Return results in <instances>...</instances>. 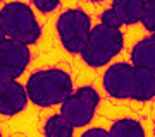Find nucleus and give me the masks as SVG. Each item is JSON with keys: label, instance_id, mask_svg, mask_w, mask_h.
<instances>
[{"label": "nucleus", "instance_id": "obj_9", "mask_svg": "<svg viewBox=\"0 0 155 137\" xmlns=\"http://www.w3.org/2000/svg\"><path fill=\"white\" fill-rule=\"evenodd\" d=\"M129 62L134 67L155 70V34H148L136 41L129 53Z\"/></svg>", "mask_w": 155, "mask_h": 137}, {"label": "nucleus", "instance_id": "obj_1", "mask_svg": "<svg viewBox=\"0 0 155 137\" xmlns=\"http://www.w3.org/2000/svg\"><path fill=\"white\" fill-rule=\"evenodd\" d=\"M24 86L28 91L29 101L40 108L62 104L74 93L72 77L64 69H57V67L40 69L33 72Z\"/></svg>", "mask_w": 155, "mask_h": 137}, {"label": "nucleus", "instance_id": "obj_16", "mask_svg": "<svg viewBox=\"0 0 155 137\" xmlns=\"http://www.w3.org/2000/svg\"><path fill=\"white\" fill-rule=\"evenodd\" d=\"M100 22L102 24H107V26H112V27H121L122 22L119 21L117 14L112 9H105V11L100 14Z\"/></svg>", "mask_w": 155, "mask_h": 137}, {"label": "nucleus", "instance_id": "obj_7", "mask_svg": "<svg viewBox=\"0 0 155 137\" xmlns=\"http://www.w3.org/2000/svg\"><path fill=\"white\" fill-rule=\"evenodd\" d=\"M31 60L29 45L11 38L0 41V79H17L24 74Z\"/></svg>", "mask_w": 155, "mask_h": 137}, {"label": "nucleus", "instance_id": "obj_3", "mask_svg": "<svg viewBox=\"0 0 155 137\" xmlns=\"http://www.w3.org/2000/svg\"><path fill=\"white\" fill-rule=\"evenodd\" d=\"M122 48H124V34L121 27H112L100 22L93 26L88 43L79 57L88 67L100 69L109 65L112 58L122 51Z\"/></svg>", "mask_w": 155, "mask_h": 137}, {"label": "nucleus", "instance_id": "obj_5", "mask_svg": "<svg viewBox=\"0 0 155 137\" xmlns=\"http://www.w3.org/2000/svg\"><path fill=\"white\" fill-rule=\"evenodd\" d=\"M98 103V91L93 86H81L61 104V113L71 122L74 129H83L91 123Z\"/></svg>", "mask_w": 155, "mask_h": 137}, {"label": "nucleus", "instance_id": "obj_12", "mask_svg": "<svg viewBox=\"0 0 155 137\" xmlns=\"http://www.w3.org/2000/svg\"><path fill=\"white\" fill-rule=\"evenodd\" d=\"M74 127L62 113L48 117L43 123V137H72Z\"/></svg>", "mask_w": 155, "mask_h": 137}, {"label": "nucleus", "instance_id": "obj_18", "mask_svg": "<svg viewBox=\"0 0 155 137\" xmlns=\"http://www.w3.org/2000/svg\"><path fill=\"white\" fill-rule=\"evenodd\" d=\"M90 2H95V4H98V2H105V0H90Z\"/></svg>", "mask_w": 155, "mask_h": 137}, {"label": "nucleus", "instance_id": "obj_6", "mask_svg": "<svg viewBox=\"0 0 155 137\" xmlns=\"http://www.w3.org/2000/svg\"><path fill=\"white\" fill-rule=\"evenodd\" d=\"M134 72L136 67L131 62H116L105 69L102 86L114 99H133L134 94Z\"/></svg>", "mask_w": 155, "mask_h": 137}, {"label": "nucleus", "instance_id": "obj_13", "mask_svg": "<svg viewBox=\"0 0 155 137\" xmlns=\"http://www.w3.org/2000/svg\"><path fill=\"white\" fill-rule=\"evenodd\" d=\"M109 132H110V137H147L143 125L129 117L114 120Z\"/></svg>", "mask_w": 155, "mask_h": 137}, {"label": "nucleus", "instance_id": "obj_15", "mask_svg": "<svg viewBox=\"0 0 155 137\" xmlns=\"http://www.w3.org/2000/svg\"><path fill=\"white\" fill-rule=\"evenodd\" d=\"M31 4L35 5V9L41 14H50L59 7L61 0H31Z\"/></svg>", "mask_w": 155, "mask_h": 137}, {"label": "nucleus", "instance_id": "obj_10", "mask_svg": "<svg viewBox=\"0 0 155 137\" xmlns=\"http://www.w3.org/2000/svg\"><path fill=\"white\" fill-rule=\"evenodd\" d=\"M147 0H112L110 9L117 14L122 26H134L141 22Z\"/></svg>", "mask_w": 155, "mask_h": 137}, {"label": "nucleus", "instance_id": "obj_8", "mask_svg": "<svg viewBox=\"0 0 155 137\" xmlns=\"http://www.w3.org/2000/svg\"><path fill=\"white\" fill-rule=\"evenodd\" d=\"M29 101L26 86L17 79H0V115L14 117L26 110Z\"/></svg>", "mask_w": 155, "mask_h": 137}, {"label": "nucleus", "instance_id": "obj_4", "mask_svg": "<svg viewBox=\"0 0 155 137\" xmlns=\"http://www.w3.org/2000/svg\"><path fill=\"white\" fill-rule=\"evenodd\" d=\"M93 29L91 17L79 7L66 9L57 17L55 31L62 48L71 55H81Z\"/></svg>", "mask_w": 155, "mask_h": 137}, {"label": "nucleus", "instance_id": "obj_17", "mask_svg": "<svg viewBox=\"0 0 155 137\" xmlns=\"http://www.w3.org/2000/svg\"><path fill=\"white\" fill-rule=\"evenodd\" d=\"M81 137H110V132L102 127H90L81 134Z\"/></svg>", "mask_w": 155, "mask_h": 137}, {"label": "nucleus", "instance_id": "obj_2", "mask_svg": "<svg viewBox=\"0 0 155 137\" xmlns=\"http://www.w3.org/2000/svg\"><path fill=\"white\" fill-rule=\"evenodd\" d=\"M2 38H11L26 45H36L41 38V26L28 4L14 0L7 2L0 11Z\"/></svg>", "mask_w": 155, "mask_h": 137}, {"label": "nucleus", "instance_id": "obj_11", "mask_svg": "<svg viewBox=\"0 0 155 137\" xmlns=\"http://www.w3.org/2000/svg\"><path fill=\"white\" fill-rule=\"evenodd\" d=\"M155 98V70L136 67L134 72V94L133 99L145 103Z\"/></svg>", "mask_w": 155, "mask_h": 137}, {"label": "nucleus", "instance_id": "obj_14", "mask_svg": "<svg viewBox=\"0 0 155 137\" xmlns=\"http://www.w3.org/2000/svg\"><path fill=\"white\" fill-rule=\"evenodd\" d=\"M141 24L150 34L155 33V0H147L143 17H141Z\"/></svg>", "mask_w": 155, "mask_h": 137}]
</instances>
